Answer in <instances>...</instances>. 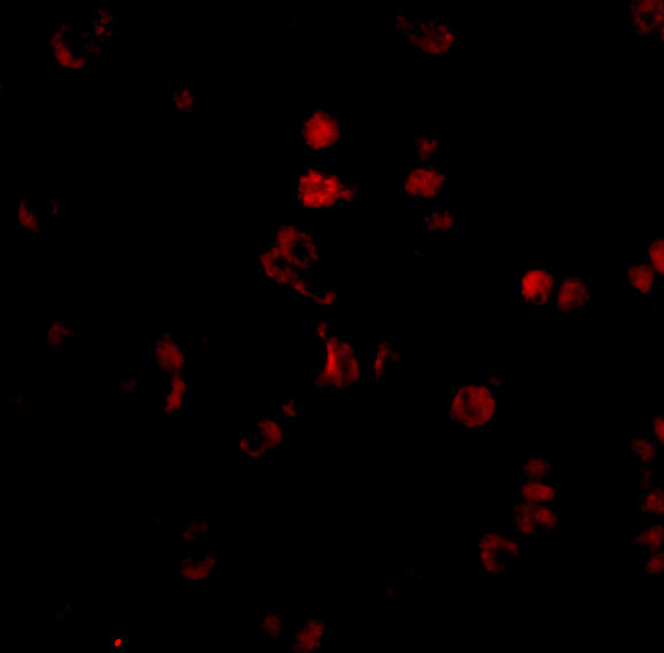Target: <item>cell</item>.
<instances>
[{
    "instance_id": "obj_1",
    "label": "cell",
    "mask_w": 664,
    "mask_h": 653,
    "mask_svg": "<svg viewBox=\"0 0 664 653\" xmlns=\"http://www.w3.org/2000/svg\"><path fill=\"white\" fill-rule=\"evenodd\" d=\"M503 382L495 370L486 376L462 381L453 389L443 414L464 432L487 430L496 419V390Z\"/></svg>"
},
{
    "instance_id": "obj_2",
    "label": "cell",
    "mask_w": 664,
    "mask_h": 653,
    "mask_svg": "<svg viewBox=\"0 0 664 653\" xmlns=\"http://www.w3.org/2000/svg\"><path fill=\"white\" fill-rule=\"evenodd\" d=\"M391 28L418 54L436 59L449 56L460 43L458 30L449 20H419L408 18L404 12L398 11Z\"/></svg>"
},
{
    "instance_id": "obj_3",
    "label": "cell",
    "mask_w": 664,
    "mask_h": 653,
    "mask_svg": "<svg viewBox=\"0 0 664 653\" xmlns=\"http://www.w3.org/2000/svg\"><path fill=\"white\" fill-rule=\"evenodd\" d=\"M343 183L329 167L308 166L295 180V210L300 212H329L340 208L339 194Z\"/></svg>"
},
{
    "instance_id": "obj_4",
    "label": "cell",
    "mask_w": 664,
    "mask_h": 653,
    "mask_svg": "<svg viewBox=\"0 0 664 653\" xmlns=\"http://www.w3.org/2000/svg\"><path fill=\"white\" fill-rule=\"evenodd\" d=\"M342 121L340 112L317 105L297 121L296 137L304 152L312 157H329L341 145Z\"/></svg>"
},
{
    "instance_id": "obj_5",
    "label": "cell",
    "mask_w": 664,
    "mask_h": 653,
    "mask_svg": "<svg viewBox=\"0 0 664 653\" xmlns=\"http://www.w3.org/2000/svg\"><path fill=\"white\" fill-rule=\"evenodd\" d=\"M449 185V177L432 163L413 165L398 181V191L409 201L432 203L441 201Z\"/></svg>"
},
{
    "instance_id": "obj_6",
    "label": "cell",
    "mask_w": 664,
    "mask_h": 653,
    "mask_svg": "<svg viewBox=\"0 0 664 653\" xmlns=\"http://www.w3.org/2000/svg\"><path fill=\"white\" fill-rule=\"evenodd\" d=\"M557 282L558 277L548 267H531L516 279V296L534 311H550Z\"/></svg>"
},
{
    "instance_id": "obj_7",
    "label": "cell",
    "mask_w": 664,
    "mask_h": 653,
    "mask_svg": "<svg viewBox=\"0 0 664 653\" xmlns=\"http://www.w3.org/2000/svg\"><path fill=\"white\" fill-rule=\"evenodd\" d=\"M593 304V294L587 277H558L550 311L564 317L587 312Z\"/></svg>"
},
{
    "instance_id": "obj_8",
    "label": "cell",
    "mask_w": 664,
    "mask_h": 653,
    "mask_svg": "<svg viewBox=\"0 0 664 653\" xmlns=\"http://www.w3.org/2000/svg\"><path fill=\"white\" fill-rule=\"evenodd\" d=\"M663 1L638 0L627 5V27L636 34L654 37L658 44L663 41Z\"/></svg>"
},
{
    "instance_id": "obj_9",
    "label": "cell",
    "mask_w": 664,
    "mask_h": 653,
    "mask_svg": "<svg viewBox=\"0 0 664 653\" xmlns=\"http://www.w3.org/2000/svg\"><path fill=\"white\" fill-rule=\"evenodd\" d=\"M657 277L643 258H634L626 265V289L633 294H652Z\"/></svg>"
},
{
    "instance_id": "obj_10",
    "label": "cell",
    "mask_w": 664,
    "mask_h": 653,
    "mask_svg": "<svg viewBox=\"0 0 664 653\" xmlns=\"http://www.w3.org/2000/svg\"><path fill=\"white\" fill-rule=\"evenodd\" d=\"M518 501L536 504H554L560 501V490L554 487L551 480H527L520 477L517 484Z\"/></svg>"
},
{
    "instance_id": "obj_11",
    "label": "cell",
    "mask_w": 664,
    "mask_h": 653,
    "mask_svg": "<svg viewBox=\"0 0 664 653\" xmlns=\"http://www.w3.org/2000/svg\"><path fill=\"white\" fill-rule=\"evenodd\" d=\"M627 454L636 458V467H653L657 458L662 456L663 450L643 432H631L626 443Z\"/></svg>"
},
{
    "instance_id": "obj_12",
    "label": "cell",
    "mask_w": 664,
    "mask_h": 653,
    "mask_svg": "<svg viewBox=\"0 0 664 653\" xmlns=\"http://www.w3.org/2000/svg\"><path fill=\"white\" fill-rule=\"evenodd\" d=\"M551 453L526 452L519 460L517 470L527 480H551Z\"/></svg>"
},
{
    "instance_id": "obj_13",
    "label": "cell",
    "mask_w": 664,
    "mask_h": 653,
    "mask_svg": "<svg viewBox=\"0 0 664 653\" xmlns=\"http://www.w3.org/2000/svg\"><path fill=\"white\" fill-rule=\"evenodd\" d=\"M458 227V217L450 208H445L440 212H429L424 219L425 232L436 237H449Z\"/></svg>"
},
{
    "instance_id": "obj_14",
    "label": "cell",
    "mask_w": 664,
    "mask_h": 653,
    "mask_svg": "<svg viewBox=\"0 0 664 653\" xmlns=\"http://www.w3.org/2000/svg\"><path fill=\"white\" fill-rule=\"evenodd\" d=\"M629 541L632 547H636L641 552L650 550H663L664 527L662 525H638L636 532L629 536Z\"/></svg>"
},
{
    "instance_id": "obj_15",
    "label": "cell",
    "mask_w": 664,
    "mask_h": 653,
    "mask_svg": "<svg viewBox=\"0 0 664 653\" xmlns=\"http://www.w3.org/2000/svg\"><path fill=\"white\" fill-rule=\"evenodd\" d=\"M257 427H258L257 434L260 435V439H266L272 446V449H281L284 446V425L277 422L275 416L273 415L260 416V421L257 422Z\"/></svg>"
},
{
    "instance_id": "obj_16",
    "label": "cell",
    "mask_w": 664,
    "mask_h": 653,
    "mask_svg": "<svg viewBox=\"0 0 664 653\" xmlns=\"http://www.w3.org/2000/svg\"><path fill=\"white\" fill-rule=\"evenodd\" d=\"M415 165L431 163L442 151V142L439 139H429L417 132L415 135Z\"/></svg>"
},
{
    "instance_id": "obj_17",
    "label": "cell",
    "mask_w": 664,
    "mask_h": 653,
    "mask_svg": "<svg viewBox=\"0 0 664 653\" xmlns=\"http://www.w3.org/2000/svg\"><path fill=\"white\" fill-rule=\"evenodd\" d=\"M643 259L650 263L657 279H663L664 239L662 234H658L654 239L647 241Z\"/></svg>"
},
{
    "instance_id": "obj_18",
    "label": "cell",
    "mask_w": 664,
    "mask_h": 653,
    "mask_svg": "<svg viewBox=\"0 0 664 653\" xmlns=\"http://www.w3.org/2000/svg\"><path fill=\"white\" fill-rule=\"evenodd\" d=\"M638 510L643 514H664V494L662 489H650L638 496Z\"/></svg>"
},
{
    "instance_id": "obj_19",
    "label": "cell",
    "mask_w": 664,
    "mask_h": 653,
    "mask_svg": "<svg viewBox=\"0 0 664 653\" xmlns=\"http://www.w3.org/2000/svg\"><path fill=\"white\" fill-rule=\"evenodd\" d=\"M322 647V639L312 635L311 632L305 629L304 625H301L296 629L293 641H291V649L298 653H315L319 652Z\"/></svg>"
},
{
    "instance_id": "obj_20",
    "label": "cell",
    "mask_w": 664,
    "mask_h": 653,
    "mask_svg": "<svg viewBox=\"0 0 664 653\" xmlns=\"http://www.w3.org/2000/svg\"><path fill=\"white\" fill-rule=\"evenodd\" d=\"M284 616L281 612H268L262 618L260 623V630L262 634L267 636L271 642H277L281 639L284 632Z\"/></svg>"
},
{
    "instance_id": "obj_21",
    "label": "cell",
    "mask_w": 664,
    "mask_h": 653,
    "mask_svg": "<svg viewBox=\"0 0 664 653\" xmlns=\"http://www.w3.org/2000/svg\"><path fill=\"white\" fill-rule=\"evenodd\" d=\"M70 336H74V329L72 325H65L63 322H56L52 325L46 327V339H48V346L63 345L67 339Z\"/></svg>"
},
{
    "instance_id": "obj_22",
    "label": "cell",
    "mask_w": 664,
    "mask_h": 653,
    "mask_svg": "<svg viewBox=\"0 0 664 653\" xmlns=\"http://www.w3.org/2000/svg\"><path fill=\"white\" fill-rule=\"evenodd\" d=\"M182 575L187 580L193 582H199L211 576L212 568L208 566V563L204 560L202 561H194V560H187L182 566Z\"/></svg>"
},
{
    "instance_id": "obj_23",
    "label": "cell",
    "mask_w": 664,
    "mask_h": 653,
    "mask_svg": "<svg viewBox=\"0 0 664 653\" xmlns=\"http://www.w3.org/2000/svg\"><path fill=\"white\" fill-rule=\"evenodd\" d=\"M664 570L663 550H650L645 552V574L647 577H661Z\"/></svg>"
},
{
    "instance_id": "obj_24",
    "label": "cell",
    "mask_w": 664,
    "mask_h": 653,
    "mask_svg": "<svg viewBox=\"0 0 664 653\" xmlns=\"http://www.w3.org/2000/svg\"><path fill=\"white\" fill-rule=\"evenodd\" d=\"M339 301V290L336 287H329L322 294H317L312 304L322 311H329Z\"/></svg>"
},
{
    "instance_id": "obj_25",
    "label": "cell",
    "mask_w": 664,
    "mask_h": 653,
    "mask_svg": "<svg viewBox=\"0 0 664 653\" xmlns=\"http://www.w3.org/2000/svg\"><path fill=\"white\" fill-rule=\"evenodd\" d=\"M650 439L656 443L661 450L664 445V419L662 415L654 414L650 419Z\"/></svg>"
},
{
    "instance_id": "obj_26",
    "label": "cell",
    "mask_w": 664,
    "mask_h": 653,
    "mask_svg": "<svg viewBox=\"0 0 664 653\" xmlns=\"http://www.w3.org/2000/svg\"><path fill=\"white\" fill-rule=\"evenodd\" d=\"M387 370V363H384V360L381 359L373 353L370 365L371 381L374 383H380V381L386 375Z\"/></svg>"
},
{
    "instance_id": "obj_27",
    "label": "cell",
    "mask_w": 664,
    "mask_h": 653,
    "mask_svg": "<svg viewBox=\"0 0 664 653\" xmlns=\"http://www.w3.org/2000/svg\"><path fill=\"white\" fill-rule=\"evenodd\" d=\"M277 411L280 412L288 421H296L302 418L301 410L295 404L294 401H282L277 405Z\"/></svg>"
},
{
    "instance_id": "obj_28",
    "label": "cell",
    "mask_w": 664,
    "mask_h": 653,
    "mask_svg": "<svg viewBox=\"0 0 664 653\" xmlns=\"http://www.w3.org/2000/svg\"><path fill=\"white\" fill-rule=\"evenodd\" d=\"M360 198V187L357 184H343L339 194L340 204L355 203Z\"/></svg>"
},
{
    "instance_id": "obj_29",
    "label": "cell",
    "mask_w": 664,
    "mask_h": 653,
    "mask_svg": "<svg viewBox=\"0 0 664 653\" xmlns=\"http://www.w3.org/2000/svg\"><path fill=\"white\" fill-rule=\"evenodd\" d=\"M167 379H168V385H170L168 391H170L172 394H177V396H180V397H186L188 391L187 381L184 380L181 375H168Z\"/></svg>"
},
{
    "instance_id": "obj_30",
    "label": "cell",
    "mask_w": 664,
    "mask_h": 653,
    "mask_svg": "<svg viewBox=\"0 0 664 653\" xmlns=\"http://www.w3.org/2000/svg\"><path fill=\"white\" fill-rule=\"evenodd\" d=\"M313 332H315V339H317V341L325 342L326 339H329L333 332L329 323H327V322H318V323H315Z\"/></svg>"
},
{
    "instance_id": "obj_31",
    "label": "cell",
    "mask_w": 664,
    "mask_h": 653,
    "mask_svg": "<svg viewBox=\"0 0 664 653\" xmlns=\"http://www.w3.org/2000/svg\"><path fill=\"white\" fill-rule=\"evenodd\" d=\"M516 530L525 536L536 535V532H539V529L534 528L532 525H523V523H516Z\"/></svg>"
},
{
    "instance_id": "obj_32",
    "label": "cell",
    "mask_w": 664,
    "mask_h": 653,
    "mask_svg": "<svg viewBox=\"0 0 664 653\" xmlns=\"http://www.w3.org/2000/svg\"><path fill=\"white\" fill-rule=\"evenodd\" d=\"M251 445H253L251 436L243 434V435L241 436V441H240V452H241V454L243 456V454L250 449V446Z\"/></svg>"
},
{
    "instance_id": "obj_33",
    "label": "cell",
    "mask_w": 664,
    "mask_h": 653,
    "mask_svg": "<svg viewBox=\"0 0 664 653\" xmlns=\"http://www.w3.org/2000/svg\"><path fill=\"white\" fill-rule=\"evenodd\" d=\"M87 63H88L87 56L75 57V60H74L73 67H72V72H80V70H84V67L87 66Z\"/></svg>"
},
{
    "instance_id": "obj_34",
    "label": "cell",
    "mask_w": 664,
    "mask_h": 653,
    "mask_svg": "<svg viewBox=\"0 0 664 653\" xmlns=\"http://www.w3.org/2000/svg\"><path fill=\"white\" fill-rule=\"evenodd\" d=\"M201 98V94H195L194 96L191 97L186 98L184 101V111H186V114L187 113H191L193 110H194L195 101H197Z\"/></svg>"
},
{
    "instance_id": "obj_35",
    "label": "cell",
    "mask_w": 664,
    "mask_h": 653,
    "mask_svg": "<svg viewBox=\"0 0 664 653\" xmlns=\"http://www.w3.org/2000/svg\"><path fill=\"white\" fill-rule=\"evenodd\" d=\"M70 23H67L66 21H60L59 23H58V30L65 34V35H66L68 30H70Z\"/></svg>"
},
{
    "instance_id": "obj_36",
    "label": "cell",
    "mask_w": 664,
    "mask_h": 653,
    "mask_svg": "<svg viewBox=\"0 0 664 653\" xmlns=\"http://www.w3.org/2000/svg\"><path fill=\"white\" fill-rule=\"evenodd\" d=\"M175 105H177V106H175V113H177H177H181V114L182 115H186V111H184V101H177V103H175Z\"/></svg>"
},
{
    "instance_id": "obj_37",
    "label": "cell",
    "mask_w": 664,
    "mask_h": 653,
    "mask_svg": "<svg viewBox=\"0 0 664 653\" xmlns=\"http://www.w3.org/2000/svg\"><path fill=\"white\" fill-rule=\"evenodd\" d=\"M121 645H122V642L121 641H120V639H115V641H113V647H115V649H120V647H121Z\"/></svg>"
},
{
    "instance_id": "obj_38",
    "label": "cell",
    "mask_w": 664,
    "mask_h": 653,
    "mask_svg": "<svg viewBox=\"0 0 664 653\" xmlns=\"http://www.w3.org/2000/svg\"><path fill=\"white\" fill-rule=\"evenodd\" d=\"M387 592H388V596H394L395 590L394 589H389V587H388Z\"/></svg>"
}]
</instances>
